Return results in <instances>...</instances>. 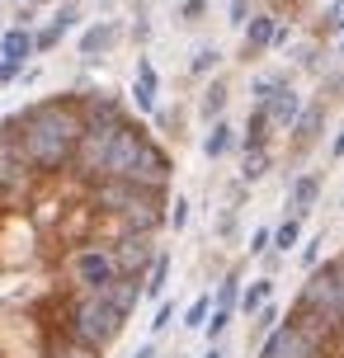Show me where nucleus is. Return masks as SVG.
Segmentation results:
<instances>
[{
	"label": "nucleus",
	"mask_w": 344,
	"mask_h": 358,
	"mask_svg": "<svg viewBox=\"0 0 344 358\" xmlns=\"http://www.w3.org/2000/svg\"><path fill=\"white\" fill-rule=\"evenodd\" d=\"M123 325H127L123 306H113L109 292H90V297H80V306L71 316V340L94 349V354H109V344L123 335Z\"/></svg>",
	"instance_id": "1"
},
{
	"label": "nucleus",
	"mask_w": 344,
	"mask_h": 358,
	"mask_svg": "<svg viewBox=\"0 0 344 358\" xmlns=\"http://www.w3.org/2000/svg\"><path fill=\"white\" fill-rule=\"evenodd\" d=\"M259 358H321V344H311L307 335L283 316V321L259 340Z\"/></svg>",
	"instance_id": "2"
},
{
	"label": "nucleus",
	"mask_w": 344,
	"mask_h": 358,
	"mask_svg": "<svg viewBox=\"0 0 344 358\" xmlns=\"http://www.w3.org/2000/svg\"><path fill=\"white\" fill-rule=\"evenodd\" d=\"M132 104H137V113H146V118H156V108H161V71H156L151 57H137V71H132Z\"/></svg>",
	"instance_id": "3"
},
{
	"label": "nucleus",
	"mask_w": 344,
	"mask_h": 358,
	"mask_svg": "<svg viewBox=\"0 0 344 358\" xmlns=\"http://www.w3.org/2000/svg\"><path fill=\"white\" fill-rule=\"evenodd\" d=\"M321 189H326V179L316 175V170H302V175L288 184V213L292 217H307L316 203H321Z\"/></svg>",
	"instance_id": "4"
},
{
	"label": "nucleus",
	"mask_w": 344,
	"mask_h": 358,
	"mask_svg": "<svg viewBox=\"0 0 344 358\" xmlns=\"http://www.w3.org/2000/svg\"><path fill=\"white\" fill-rule=\"evenodd\" d=\"M118 24L113 19H99V24H90V29H80V38H76V52L80 57H104L113 52V43H118Z\"/></svg>",
	"instance_id": "5"
},
{
	"label": "nucleus",
	"mask_w": 344,
	"mask_h": 358,
	"mask_svg": "<svg viewBox=\"0 0 344 358\" xmlns=\"http://www.w3.org/2000/svg\"><path fill=\"white\" fill-rule=\"evenodd\" d=\"M321 127H326V94L311 99V104L302 108V118L292 123V151H307V146L321 137Z\"/></svg>",
	"instance_id": "6"
},
{
	"label": "nucleus",
	"mask_w": 344,
	"mask_h": 358,
	"mask_svg": "<svg viewBox=\"0 0 344 358\" xmlns=\"http://www.w3.org/2000/svg\"><path fill=\"white\" fill-rule=\"evenodd\" d=\"M264 108H269L273 127H288V132H292V123L302 118V108H307V104H302V94H297V85L288 80V85H278V90H273V99H269Z\"/></svg>",
	"instance_id": "7"
},
{
	"label": "nucleus",
	"mask_w": 344,
	"mask_h": 358,
	"mask_svg": "<svg viewBox=\"0 0 344 358\" xmlns=\"http://www.w3.org/2000/svg\"><path fill=\"white\" fill-rule=\"evenodd\" d=\"M0 57H5V62H15V66H29V57H38L34 29H24V24H10V29L0 34Z\"/></svg>",
	"instance_id": "8"
},
{
	"label": "nucleus",
	"mask_w": 344,
	"mask_h": 358,
	"mask_svg": "<svg viewBox=\"0 0 344 358\" xmlns=\"http://www.w3.org/2000/svg\"><path fill=\"white\" fill-rule=\"evenodd\" d=\"M241 34H245V57H255V52H273V34H278V19H273L269 10H255L250 24H245Z\"/></svg>",
	"instance_id": "9"
},
{
	"label": "nucleus",
	"mask_w": 344,
	"mask_h": 358,
	"mask_svg": "<svg viewBox=\"0 0 344 358\" xmlns=\"http://www.w3.org/2000/svg\"><path fill=\"white\" fill-rule=\"evenodd\" d=\"M269 132H273V118L264 104H255L245 113V132H241V151H269Z\"/></svg>",
	"instance_id": "10"
},
{
	"label": "nucleus",
	"mask_w": 344,
	"mask_h": 358,
	"mask_svg": "<svg viewBox=\"0 0 344 358\" xmlns=\"http://www.w3.org/2000/svg\"><path fill=\"white\" fill-rule=\"evenodd\" d=\"M236 146H241L236 142V127L227 123V118H213V123H208V137H203V156H208V161H227Z\"/></svg>",
	"instance_id": "11"
},
{
	"label": "nucleus",
	"mask_w": 344,
	"mask_h": 358,
	"mask_svg": "<svg viewBox=\"0 0 344 358\" xmlns=\"http://www.w3.org/2000/svg\"><path fill=\"white\" fill-rule=\"evenodd\" d=\"M213 311L227 316V321H236V311H241V268H227L222 273L217 292H213Z\"/></svg>",
	"instance_id": "12"
},
{
	"label": "nucleus",
	"mask_w": 344,
	"mask_h": 358,
	"mask_svg": "<svg viewBox=\"0 0 344 358\" xmlns=\"http://www.w3.org/2000/svg\"><path fill=\"white\" fill-rule=\"evenodd\" d=\"M227 99H231V85H227V80H208V85H203V99H199V113L203 118H208V123H213V118H222V113H227Z\"/></svg>",
	"instance_id": "13"
},
{
	"label": "nucleus",
	"mask_w": 344,
	"mask_h": 358,
	"mask_svg": "<svg viewBox=\"0 0 344 358\" xmlns=\"http://www.w3.org/2000/svg\"><path fill=\"white\" fill-rule=\"evenodd\" d=\"M170 268H175V259H170V250L156 255V264H151V273H146V302H161L165 287H170Z\"/></svg>",
	"instance_id": "14"
},
{
	"label": "nucleus",
	"mask_w": 344,
	"mask_h": 358,
	"mask_svg": "<svg viewBox=\"0 0 344 358\" xmlns=\"http://www.w3.org/2000/svg\"><path fill=\"white\" fill-rule=\"evenodd\" d=\"M302 222H307V217H292V213H283V222L273 227V250H278V255L297 250V241H302Z\"/></svg>",
	"instance_id": "15"
},
{
	"label": "nucleus",
	"mask_w": 344,
	"mask_h": 358,
	"mask_svg": "<svg viewBox=\"0 0 344 358\" xmlns=\"http://www.w3.org/2000/svg\"><path fill=\"white\" fill-rule=\"evenodd\" d=\"M269 297H273V278H269V273H264L259 283L241 287V316H255V311H259V306L269 302Z\"/></svg>",
	"instance_id": "16"
},
{
	"label": "nucleus",
	"mask_w": 344,
	"mask_h": 358,
	"mask_svg": "<svg viewBox=\"0 0 344 358\" xmlns=\"http://www.w3.org/2000/svg\"><path fill=\"white\" fill-rule=\"evenodd\" d=\"M278 321H283V306H278V302L269 297V302H264V306H259V311L250 316V340L259 344V340H264V335H269V330H273Z\"/></svg>",
	"instance_id": "17"
},
{
	"label": "nucleus",
	"mask_w": 344,
	"mask_h": 358,
	"mask_svg": "<svg viewBox=\"0 0 344 358\" xmlns=\"http://www.w3.org/2000/svg\"><path fill=\"white\" fill-rule=\"evenodd\" d=\"M208 316H213V292H199L194 302L184 306V330H203Z\"/></svg>",
	"instance_id": "18"
},
{
	"label": "nucleus",
	"mask_w": 344,
	"mask_h": 358,
	"mask_svg": "<svg viewBox=\"0 0 344 358\" xmlns=\"http://www.w3.org/2000/svg\"><path fill=\"white\" fill-rule=\"evenodd\" d=\"M269 170H273V156H269V151H245V161H241V179H245V184L264 179Z\"/></svg>",
	"instance_id": "19"
},
{
	"label": "nucleus",
	"mask_w": 344,
	"mask_h": 358,
	"mask_svg": "<svg viewBox=\"0 0 344 358\" xmlns=\"http://www.w3.org/2000/svg\"><path fill=\"white\" fill-rule=\"evenodd\" d=\"M278 85H288V76H283V71H264V76H255V80H250L255 104H269V99H273V90H278Z\"/></svg>",
	"instance_id": "20"
},
{
	"label": "nucleus",
	"mask_w": 344,
	"mask_h": 358,
	"mask_svg": "<svg viewBox=\"0 0 344 358\" xmlns=\"http://www.w3.org/2000/svg\"><path fill=\"white\" fill-rule=\"evenodd\" d=\"M66 34H71V29H66V24H57V19H52V24H43V29H34L38 52H52V48H57V43H62Z\"/></svg>",
	"instance_id": "21"
},
{
	"label": "nucleus",
	"mask_w": 344,
	"mask_h": 358,
	"mask_svg": "<svg viewBox=\"0 0 344 358\" xmlns=\"http://www.w3.org/2000/svg\"><path fill=\"white\" fill-rule=\"evenodd\" d=\"M175 311H180V302H175V297H161V302H156V316H151V335H165L170 321H175Z\"/></svg>",
	"instance_id": "22"
},
{
	"label": "nucleus",
	"mask_w": 344,
	"mask_h": 358,
	"mask_svg": "<svg viewBox=\"0 0 344 358\" xmlns=\"http://www.w3.org/2000/svg\"><path fill=\"white\" fill-rule=\"evenodd\" d=\"M217 62H222V48H213V43H208V48H199V52H194L189 71H194V76H208L213 66H217Z\"/></svg>",
	"instance_id": "23"
},
{
	"label": "nucleus",
	"mask_w": 344,
	"mask_h": 358,
	"mask_svg": "<svg viewBox=\"0 0 344 358\" xmlns=\"http://www.w3.org/2000/svg\"><path fill=\"white\" fill-rule=\"evenodd\" d=\"M273 250V227H255L250 231V255L259 259V255H269Z\"/></svg>",
	"instance_id": "24"
},
{
	"label": "nucleus",
	"mask_w": 344,
	"mask_h": 358,
	"mask_svg": "<svg viewBox=\"0 0 344 358\" xmlns=\"http://www.w3.org/2000/svg\"><path fill=\"white\" fill-rule=\"evenodd\" d=\"M189 227V198H170V231H184Z\"/></svg>",
	"instance_id": "25"
},
{
	"label": "nucleus",
	"mask_w": 344,
	"mask_h": 358,
	"mask_svg": "<svg viewBox=\"0 0 344 358\" xmlns=\"http://www.w3.org/2000/svg\"><path fill=\"white\" fill-rule=\"evenodd\" d=\"M326 34L344 38V0H330L326 5Z\"/></svg>",
	"instance_id": "26"
},
{
	"label": "nucleus",
	"mask_w": 344,
	"mask_h": 358,
	"mask_svg": "<svg viewBox=\"0 0 344 358\" xmlns=\"http://www.w3.org/2000/svg\"><path fill=\"white\" fill-rule=\"evenodd\" d=\"M208 0H180V24H203Z\"/></svg>",
	"instance_id": "27"
},
{
	"label": "nucleus",
	"mask_w": 344,
	"mask_h": 358,
	"mask_svg": "<svg viewBox=\"0 0 344 358\" xmlns=\"http://www.w3.org/2000/svg\"><path fill=\"white\" fill-rule=\"evenodd\" d=\"M52 19H57V24H66V29H76V24H80V0H62Z\"/></svg>",
	"instance_id": "28"
},
{
	"label": "nucleus",
	"mask_w": 344,
	"mask_h": 358,
	"mask_svg": "<svg viewBox=\"0 0 344 358\" xmlns=\"http://www.w3.org/2000/svg\"><path fill=\"white\" fill-rule=\"evenodd\" d=\"M250 15H255V0H231V10H227V19H231L236 29H245Z\"/></svg>",
	"instance_id": "29"
},
{
	"label": "nucleus",
	"mask_w": 344,
	"mask_h": 358,
	"mask_svg": "<svg viewBox=\"0 0 344 358\" xmlns=\"http://www.w3.org/2000/svg\"><path fill=\"white\" fill-rule=\"evenodd\" d=\"M236 227H241V217H236V208H231V213H222V217H217V241H222V245H227V241H236Z\"/></svg>",
	"instance_id": "30"
},
{
	"label": "nucleus",
	"mask_w": 344,
	"mask_h": 358,
	"mask_svg": "<svg viewBox=\"0 0 344 358\" xmlns=\"http://www.w3.org/2000/svg\"><path fill=\"white\" fill-rule=\"evenodd\" d=\"M316 264H321V236H311L302 245V268H316Z\"/></svg>",
	"instance_id": "31"
},
{
	"label": "nucleus",
	"mask_w": 344,
	"mask_h": 358,
	"mask_svg": "<svg viewBox=\"0 0 344 358\" xmlns=\"http://www.w3.org/2000/svg\"><path fill=\"white\" fill-rule=\"evenodd\" d=\"M24 71H29V66H15V62H5V57H0V85H10V80H24Z\"/></svg>",
	"instance_id": "32"
},
{
	"label": "nucleus",
	"mask_w": 344,
	"mask_h": 358,
	"mask_svg": "<svg viewBox=\"0 0 344 358\" xmlns=\"http://www.w3.org/2000/svg\"><path fill=\"white\" fill-rule=\"evenodd\" d=\"M330 161H344V127L335 132V142H330Z\"/></svg>",
	"instance_id": "33"
},
{
	"label": "nucleus",
	"mask_w": 344,
	"mask_h": 358,
	"mask_svg": "<svg viewBox=\"0 0 344 358\" xmlns=\"http://www.w3.org/2000/svg\"><path fill=\"white\" fill-rule=\"evenodd\" d=\"M288 43H292V29H288V24H278V34H273V48H288Z\"/></svg>",
	"instance_id": "34"
},
{
	"label": "nucleus",
	"mask_w": 344,
	"mask_h": 358,
	"mask_svg": "<svg viewBox=\"0 0 344 358\" xmlns=\"http://www.w3.org/2000/svg\"><path fill=\"white\" fill-rule=\"evenodd\" d=\"M132 358H156V340H146V344H142V349H137Z\"/></svg>",
	"instance_id": "35"
},
{
	"label": "nucleus",
	"mask_w": 344,
	"mask_h": 358,
	"mask_svg": "<svg viewBox=\"0 0 344 358\" xmlns=\"http://www.w3.org/2000/svg\"><path fill=\"white\" fill-rule=\"evenodd\" d=\"M203 358H227V354H222L217 344H208V354H203Z\"/></svg>",
	"instance_id": "36"
},
{
	"label": "nucleus",
	"mask_w": 344,
	"mask_h": 358,
	"mask_svg": "<svg viewBox=\"0 0 344 358\" xmlns=\"http://www.w3.org/2000/svg\"><path fill=\"white\" fill-rule=\"evenodd\" d=\"M0 19H5V0H0Z\"/></svg>",
	"instance_id": "37"
},
{
	"label": "nucleus",
	"mask_w": 344,
	"mask_h": 358,
	"mask_svg": "<svg viewBox=\"0 0 344 358\" xmlns=\"http://www.w3.org/2000/svg\"><path fill=\"white\" fill-rule=\"evenodd\" d=\"M340 57H344V38H340Z\"/></svg>",
	"instance_id": "38"
},
{
	"label": "nucleus",
	"mask_w": 344,
	"mask_h": 358,
	"mask_svg": "<svg viewBox=\"0 0 344 358\" xmlns=\"http://www.w3.org/2000/svg\"><path fill=\"white\" fill-rule=\"evenodd\" d=\"M15 5H29V0H15Z\"/></svg>",
	"instance_id": "39"
},
{
	"label": "nucleus",
	"mask_w": 344,
	"mask_h": 358,
	"mask_svg": "<svg viewBox=\"0 0 344 358\" xmlns=\"http://www.w3.org/2000/svg\"><path fill=\"white\" fill-rule=\"evenodd\" d=\"M340 208H344V198H340Z\"/></svg>",
	"instance_id": "40"
}]
</instances>
